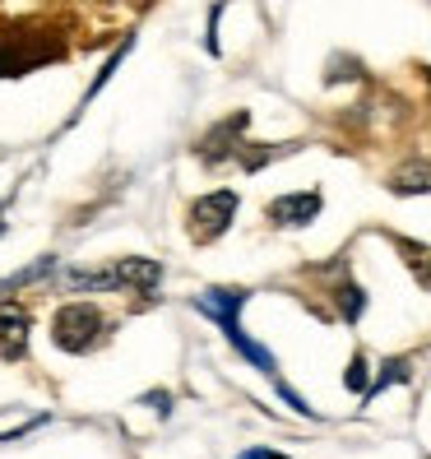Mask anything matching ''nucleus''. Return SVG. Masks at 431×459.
<instances>
[{"instance_id":"nucleus-1","label":"nucleus","mask_w":431,"mask_h":459,"mask_svg":"<svg viewBox=\"0 0 431 459\" xmlns=\"http://www.w3.org/2000/svg\"><path fill=\"white\" fill-rule=\"evenodd\" d=\"M246 288H209V292H200L195 297V307L209 316V320H219V330L228 334V343L237 348L241 358H246L251 367H260V371H269L274 376V353H269L264 343H255V339H246V330H241V307H246Z\"/></svg>"},{"instance_id":"nucleus-2","label":"nucleus","mask_w":431,"mask_h":459,"mask_svg":"<svg viewBox=\"0 0 431 459\" xmlns=\"http://www.w3.org/2000/svg\"><path fill=\"white\" fill-rule=\"evenodd\" d=\"M51 339H56L61 353H89L107 339V320L93 302H65L51 320Z\"/></svg>"},{"instance_id":"nucleus-3","label":"nucleus","mask_w":431,"mask_h":459,"mask_svg":"<svg viewBox=\"0 0 431 459\" xmlns=\"http://www.w3.org/2000/svg\"><path fill=\"white\" fill-rule=\"evenodd\" d=\"M237 191H209L191 204V213H185V228H191V241H200V247H209V241H219L232 219H237Z\"/></svg>"},{"instance_id":"nucleus-4","label":"nucleus","mask_w":431,"mask_h":459,"mask_svg":"<svg viewBox=\"0 0 431 459\" xmlns=\"http://www.w3.org/2000/svg\"><path fill=\"white\" fill-rule=\"evenodd\" d=\"M29 334H33V316L19 302H0V358L19 362L29 353Z\"/></svg>"},{"instance_id":"nucleus-5","label":"nucleus","mask_w":431,"mask_h":459,"mask_svg":"<svg viewBox=\"0 0 431 459\" xmlns=\"http://www.w3.org/2000/svg\"><path fill=\"white\" fill-rule=\"evenodd\" d=\"M269 219L279 228H306L311 219H320V195L315 191H297V195H279L269 204Z\"/></svg>"},{"instance_id":"nucleus-6","label":"nucleus","mask_w":431,"mask_h":459,"mask_svg":"<svg viewBox=\"0 0 431 459\" xmlns=\"http://www.w3.org/2000/svg\"><path fill=\"white\" fill-rule=\"evenodd\" d=\"M158 279H163V269H158V260H144V255H125V260H116L112 269H107V283L112 288H134V292L153 288Z\"/></svg>"},{"instance_id":"nucleus-7","label":"nucleus","mask_w":431,"mask_h":459,"mask_svg":"<svg viewBox=\"0 0 431 459\" xmlns=\"http://www.w3.org/2000/svg\"><path fill=\"white\" fill-rule=\"evenodd\" d=\"M241 126H246V112H237L232 121H223L219 130H209V134H204V144H200V158H204V163H223V158L237 149V144H228V140H232Z\"/></svg>"},{"instance_id":"nucleus-8","label":"nucleus","mask_w":431,"mask_h":459,"mask_svg":"<svg viewBox=\"0 0 431 459\" xmlns=\"http://www.w3.org/2000/svg\"><path fill=\"white\" fill-rule=\"evenodd\" d=\"M394 195H431V163H403L390 177Z\"/></svg>"},{"instance_id":"nucleus-9","label":"nucleus","mask_w":431,"mask_h":459,"mask_svg":"<svg viewBox=\"0 0 431 459\" xmlns=\"http://www.w3.org/2000/svg\"><path fill=\"white\" fill-rule=\"evenodd\" d=\"M399 381H409V358H394V362H385V371L375 376V381L362 390V399H375L381 390H390V385H399Z\"/></svg>"},{"instance_id":"nucleus-10","label":"nucleus","mask_w":431,"mask_h":459,"mask_svg":"<svg viewBox=\"0 0 431 459\" xmlns=\"http://www.w3.org/2000/svg\"><path fill=\"white\" fill-rule=\"evenodd\" d=\"M334 297H339V311H343V320H348V325H358L362 311H366V292H362L358 283H343Z\"/></svg>"},{"instance_id":"nucleus-11","label":"nucleus","mask_w":431,"mask_h":459,"mask_svg":"<svg viewBox=\"0 0 431 459\" xmlns=\"http://www.w3.org/2000/svg\"><path fill=\"white\" fill-rule=\"evenodd\" d=\"M399 251H409V264H413L418 283L431 292V251H427V247H413V241H399Z\"/></svg>"},{"instance_id":"nucleus-12","label":"nucleus","mask_w":431,"mask_h":459,"mask_svg":"<svg viewBox=\"0 0 431 459\" xmlns=\"http://www.w3.org/2000/svg\"><path fill=\"white\" fill-rule=\"evenodd\" d=\"M47 269H56V255H42L38 264H29V269H19L14 279H5V283H0V292H14L19 283H33V279H42V274H47Z\"/></svg>"},{"instance_id":"nucleus-13","label":"nucleus","mask_w":431,"mask_h":459,"mask_svg":"<svg viewBox=\"0 0 431 459\" xmlns=\"http://www.w3.org/2000/svg\"><path fill=\"white\" fill-rule=\"evenodd\" d=\"M343 385L348 390H366V358H353V362H348V376H343Z\"/></svg>"},{"instance_id":"nucleus-14","label":"nucleus","mask_w":431,"mask_h":459,"mask_svg":"<svg viewBox=\"0 0 431 459\" xmlns=\"http://www.w3.org/2000/svg\"><path fill=\"white\" fill-rule=\"evenodd\" d=\"M149 403H153V409L163 413V418H168V409H172V403H168V394H163V390H153V394H149Z\"/></svg>"},{"instance_id":"nucleus-15","label":"nucleus","mask_w":431,"mask_h":459,"mask_svg":"<svg viewBox=\"0 0 431 459\" xmlns=\"http://www.w3.org/2000/svg\"><path fill=\"white\" fill-rule=\"evenodd\" d=\"M237 459H288V455H279V450H246V455H237Z\"/></svg>"},{"instance_id":"nucleus-16","label":"nucleus","mask_w":431,"mask_h":459,"mask_svg":"<svg viewBox=\"0 0 431 459\" xmlns=\"http://www.w3.org/2000/svg\"><path fill=\"white\" fill-rule=\"evenodd\" d=\"M0 232H5V223H0Z\"/></svg>"}]
</instances>
